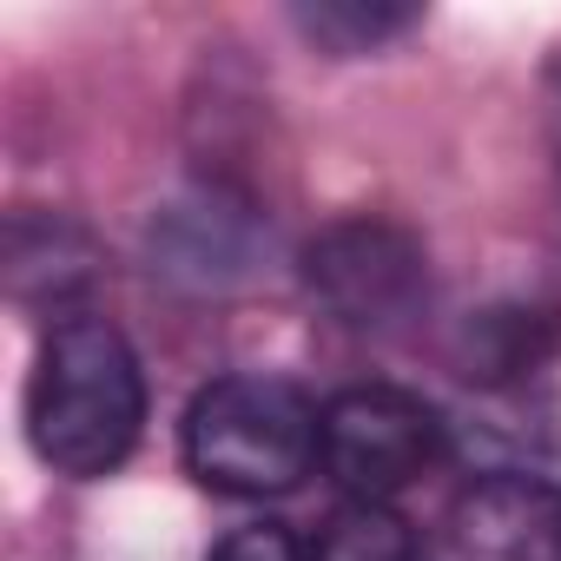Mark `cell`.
I'll return each instance as SVG.
<instances>
[{
	"label": "cell",
	"mask_w": 561,
	"mask_h": 561,
	"mask_svg": "<svg viewBox=\"0 0 561 561\" xmlns=\"http://www.w3.org/2000/svg\"><path fill=\"white\" fill-rule=\"evenodd\" d=\"M146 423V377L106 318H60L27 383V436L54 476H106L133 456Z\"/></svg>",
	"instance_id": "cell-1"
},
{
	"label": "cell",
	"mask_w": 561,
	"mask_h": 561,
	"mask_svg": "<svg viewBox=\"0 0 561 561\" xmlns=\"http://www.w3.org/2000/svg\"><path fill=\"white\" fill-rule=\"evenodd\" d=\"M324 456V410L285 377H218L185 410V469L218 495H285Z\"/></svg>",
	"instance_id": "cell-2"
},
{
	"label": "cell",
	"mask_w": 561,
	"mask_h": 561,
	"mask_svg": "<svg viewBox=\"0 0 561 561\" xmlns=\"http://www.w3.org/2000/svg\"><path fill=\"white\" fill-rule=\"evenodd\" d=\"M305 285L344 331L390 337L430 305V257H423L416 231L357 211V218H337L311 238Z\"/></svg>",
	"instance_id": "cell-3"
},
{
	"label": "cell",
	"mask_w": 561,
	"mask_h": 561,
	"mask_svg": "<svg viewBox=\"0 0 561 561\" xmlns=\"http://www.w3.org/2000/svg\"><path fill=\"white\" fill-rule=\"evenodd\" d=\"M318 462L351 502H390L443 462V416L397 383H357L324 403Z\"/></svg>",
	"instance_id": "cell-4"
},
{
	"label": "cell",
	"mask_w": 561,
	"mask_h": 561,
	"mask_svg": "<svg viewBox=\"0 0 561 561\" xmlns=\"http://www.w3.org/2000/svg\"><path fill=\"white\" fill-rule=\"evenodd\" d=\"M423 561H561V489L541 476L476 482L443 515Z\"/></svg>",
	"instance_id": "cell-5"
},
{
	"label": "cell",
	"mask_w": 561,
	"mask_h": 561,
	"mask_svg": "<svg viewBox=\"0 0 561 561\" xmlns=\"http://www.w3.org/2000/svg\"><path fill=\"white\" fill-rule=\"evenodd\" d=\"M554 344H561V311H548V305H495V311L462 324L456 364L476 383H515V377H535L554 357Z\"/></svg>",
	"instance_id": "cell-6"
},
{
	"label": "cell",
	"mask_w": 561,
	"mask_h": 561,
	"mask_svg": "<svg viewBox=\"0 0 561 561\" xmlns=\"http://www.w3.org/2000/svg\"><path fill=\"white\" fill-rule=\"evenodd\" d=\"M8 277H14V291L34 298H73L87 277H93V244L67 225V218H34L21 211L14 231H8Z\"/></svg>",
	"instance_id": "cell-7"
},
{
	"label": "cell",
	"mask_w": 561,
	"mask_h": 561,
	"mask_svg": "<svg viewBox=\"0 0 561 561\" xmlns=\"http://www.w3.org/2000/svg\"><path fill=\"white\" fill-rule=\"evenodd\" d=\"M291 21L324 54H370V47L410 34L416 8H397V0H318V8H298Z\"/></svg>",
	"instance_id": "cell-8"
},
{
	"label": "cell",
	"mask_w": 561,
	"mask_h": 561,
	"mask_svg": "<svg viewBox=\"0 0 561 561\" xmlns=\"http://www.w3.org/2000/svg\"><path fill=\"white\" fill-rule=\"evenodd\" d=\"M305 561H423V554L383 502H351L324 522V535Z\"/></svg>",
	"instance_id": "cell-9"
},
{
	"label": "cell",
	"mask_w": 561,
	"mask_h": 561,
	"mask_svg": "<svg viewBox=\"0 0 561 561\" xmlns=\"http://www.w3.org/2000/svg\"><path fill=\"white\" fill-rule=\"evenodd\" d=\"M211 561H305V548L291 541V528H277V522H251L238 535H225L211 548Z\"/></svg>",
	"instance_id": "cell-10"
},
{
	"label": "cell",
	"mask_w": 561,
	"mask_h": 561,
	"mask_svg": "<svg viewBox=\"0 0 561 561\" xmlns=\"http://www.w3.org/2000/svg\"><path fill=\"white\" fill-rule=\"evenodd\" d=\"M548 139H554V172H561V54L548 67Z\"/></svg>",
	"instance_id": "cell-11"
}]
</instances>
